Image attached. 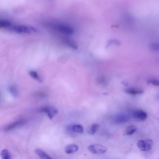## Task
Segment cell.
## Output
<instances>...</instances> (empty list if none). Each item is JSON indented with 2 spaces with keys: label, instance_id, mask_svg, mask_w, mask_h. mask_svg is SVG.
<instances>
[{
  "label": "cell",
  "instance_id": "8",
  "mask_svg": "<svg viewBox=\"0 0 159 159\" xmlns=\"http://www.w3.org/2000/svg\"><path fill=\"white\" fill-rule=\"evenodd\" d=\"M125 91L128 94L133 95L142 94L144 92L142 90L132 87L127 88L125 90Z\"/></svg>",
  "mask_w": 159,
  "mask_h": 159
},
{
  "label": "cell",
  "instance_id": "18",
  "mask_svg": "<svg viewBox=\"0 0 159 159\" xmlns=\"http://www.w3.org/2000/svg\"><path fill=\"white\" fill-rule=\"evenodd\" d=\"M100 128L99 125L98 124H94L91 127L89 131V133L91 135H93Z\"/></svg>",
  "mask_w": 159,
  "mask_h": 159
},
{
  "label": "cell",
  "instance_id": "15",
  "mask_svg": "<svg viewBox=\"0 0 159 159\" xmlns=\"http://www.w3.org/2000/svg\"><path fill=\"white\" fill-rule=\"evenodd\" d=\"M9 90L12 95L15 97H17L19 95V91L16 87L14 86H10L9 88Z\"/></svg>",
  "mask_w": 159,
  "mask_h": 159
},
{
  "label": "cell",
  "instance_id": "16",
  "mask_svg": "<svg viewBox=\"0 0 159 159\" xmlns=\"http://www.w3.org/2000/svg\"><path fill=\"white\" fill-rule=\"evenodd\" d=\"M1 156L2 159H11V154L8 150L3 149L1 152Z\"/></svg>",
  "mask_w": 159,
  "mask_h": 159
},
{
  "label": "cell",
  "instance_id": "17",
  "mask_svg": "<svg viewBox=\"0 0 159 159\" xmlns=\"http://www.w3.org/2000/svg\"><path fill=\"white\" fill-rule=\"evenodd\" d=\"M137 130V128L134 126L128 127L126 130V133L127 135H131L134 134Z\"/></svg>",
  "mask_w": 159,
  "mask_h": 159
},
{
  "label": "cell",
  "instance_id": "22",
  "mask_svg": "<svg viewBox=\"0 0 159 159\" xmlns=\"http://www.w3.org/2000/svg\"><path fill=\"white\" fill-rule=\"evenodd\" d=\"M100 78L101 79H100L99 80L100 83H101V84H105V82L106 83V82L107 81L105 79V78H104V77Z\"/></svg>",
  "mask_w": 159,
  "mask_h": 159
},
{
  "label": "cell",
  "instance_id": "10",
  "mask_svg": "<svg viewBox=\"0 0 159 159\" xmlns=\"http://www.w3.org/2000/svg\"><path fill=\"white\" fill-rule=\"evenodd\" d=\"M138 146L141 151H148V144L146 140H139L138 142Z\"/></svg>",
  "mask_w": 159,
  "mask_h": 159
},
{
  "label": "cell",
  "instance_id": "20",
  "mask_svg": "<svg viewBox=\"0 0 159 159\" xmlns=\"http://www.w3.org/2000/svg\"><path fill=\"white\" fill-rule=\"evenodd\" d=\"M148 82L149 83L152 84L154 86H159V79H150L148 81Z\"/></svg>",
  "mask_w": 159,
  "mask_h": 159
},
{
  "label": "cell",
  "instance_id": "19",
  "mask_svg": "<svg viewBox=\"0 0 159 159\" xmlns=\"http://www.w3.org/2000/svg\"><path fill=\"white\" fill-rule=\"evenodd\" d=\"M149 47L152 51L159 52V42L152 43L150 45Z\"/></svg>",
  "mask_w": 159,
  "mask_h": 159
},
{
  "label": "cell",
  "instance_id": "5",
  "mask_svg": "<svg viewBox=\"0 0 159 159\" xmlns=\"http://www.w3.org/2000/svg\"><path fill=\"white\" fill-rule=\"evenodd\" d=\"M133 117L137 120L144 121L147 117V114L146 112L141 110H135L132 114Z\"/></svg>",
  "mask_w": 159,
  "mask_h": 159
},
{
  "label": "cell",
  "instance_id": "11",
  "mask_svg": "<svg viewBox=\"0 0 159 159\" xmlns=\"http://www.w3.org/2000/svg\"><path fill=\"white\" fill-rule=\"evenodd\" d=\"M35 152L42 159H53L47 153L41 149H37L35 150Z\"/></svg>",
  "mask_w": 159,
  "mask_h": 159
},
{
  "label": "cell",
  "instance_id": "14",
  "mask_svg": "<svg viewBox=\"0 0 159 159\" xmlns=\"http://www.w3.org/2000/svg\"><path fill=\"white\" fill-rule=\"evenodd\" d=\"M12 24L11 22L6 20H2L0 21V28H10Z\"/></svg>",
  "mask_w": 159,
  "mask_h": 159
},
{
  "label": "cell",
  "instance_id": "6",
  "mask_svg": "<svg viewBox=\"0 0 159 159\" xmlns=\"http://www.w3.org/2000/svg\"><path fill=\"white\" fill-rule=\"evenodd\" d=\"M25 122L26 121L24 119H20L7 125L4 128V130L6 131H10L17 127L24 125Z\"/></svg>",
  "mask_w": 159,
  "mask_h": 159
},
{
  "label": "cell",
  "instance_id": "2",
  "mask_svg": "<svg viewBox=\"0 0 159 159\" xmlns=\"http://www.w3.org/2000/svg\"><path fill=\"white\" fill-rule=\"evenodd\" d=\"M88 149L91 153L95 154H103L107 151L106 147L99 144L91 145L88 147Z\"/></svg>",
  "mask_w": 159,
  "mask_h": 159
},
{
  "label": "cell",
  "instance_id": "1",
  "mask_svg": "<svg viewBox=\"0 0 159 159\" xmlns=\"http://www.w3.org/2000/svg\"><path fill=\"white\" fill-rule=\"evenodd\" d=\"M13 32L17 33H28L36 32L37 30L32 26L24 25H17L12 26L10 28Z\"/></svg>",
  "mask_w": 159,
  "mask_h": 159
},
{
  "label": "cell",
  "instance_id": "12",
  "mask_svg": "<svg viewBox=\"0 0 159 159\" xmlns=\"http://www.w3.org/2000/svg\"><path fill=\"white\" fill-rule=\"evenodd\" d=\"M30 75L34 79L36 80V81L39 83H41L42 82L41 78L39 76L38 73L36 71H30L29 72Z\"/></svg>",
  "mask_w": 159,
  "mask_h": 159
},
{
  "label": "cell",
  "instance_id": "4",
  "mask_svg": "<svg viewBox=\"0 0 159 159\" xmlns=\"http://www.w3.org/2000/svg\"><path fill=\"white\" fill-rule=\"evenodd\" d=\"M56 28L60 32L66 34H72L74 32L73 29L67 25L59 24L56 26Z\"/></svg>",
  "mask_w": 159,
  "mask_h": 159
},
{
  "label": "cell",
  "instance_id": "3",
  "mask_svg": "<svg viewBox=\"0 0 159 159\" xmlns=\"http://www.w3.org/2000/svg\"><path fill=\"white\" fill-rule=\"evenodd\" d=\"M39 112L45 113L49 118L52 119L58 113V111L55 108L50 106L42 108L39 110Z\"/></svg>",
  "mask_w": 159,
  "mask_h": 159
},
{
  "label": "cell",
  "instance_id": "21",
  "mask_svg": "<svg viewBox=\"0 0 159 159\" xmlns=\"http://www.w3.org/2000/svg\"><path fill=\"white\" fill-rule=\"evenodd\" d=\"M36 95L39 97H46V94L42 93H37Z\"/></svg>",
  "mask_w": 159,
  "mask_h": 159
},
{
  "label": "cell",
  "instance_id": "13",
  "mask_svg": "<svg viewBox=\"0 0 159 159\" xmlns=\"http://www.w3.org/2000/svg\"><path fill=\"white\" fill-rule=\"evenodd\" d=\"M71 130L77 133H82L83 132V128L80 125H75L71 127Z\"/></svg>",
  "mask_w": 159,
  "mask_h": 159
},
{
  "label": "cell",
  "instance_id": "9",
  "mask_svg": "<svg viewBox=\"0 0 159 159\" xmlns=\"http://www.w3.org/2000/svg\"><path fill=\"white\" fill-rule=\"evenodd\" d=\"M79 147L76 144H70L66 147L65 149V152L68 154H71L78 151Z\"/></svg>",
  "mask_w": 159,
  "mask_h": 159
},
{
  "label": "cell",
  "instance_id": "7",
  "mask_svg": "<svg viewBox=\"0 0 159 159\" xmlns=\"http://www.w3.org/2000/svg\"><path fill=\"white\" fill-rule=\"evenodd\" d=\"M129 118L127 115L121 114L118 115L114 118V120L119 123L126 122L129 120Z\"/></svg>",
  "mask_w": 159,
  "mask_h": 159
}]
</instances>
